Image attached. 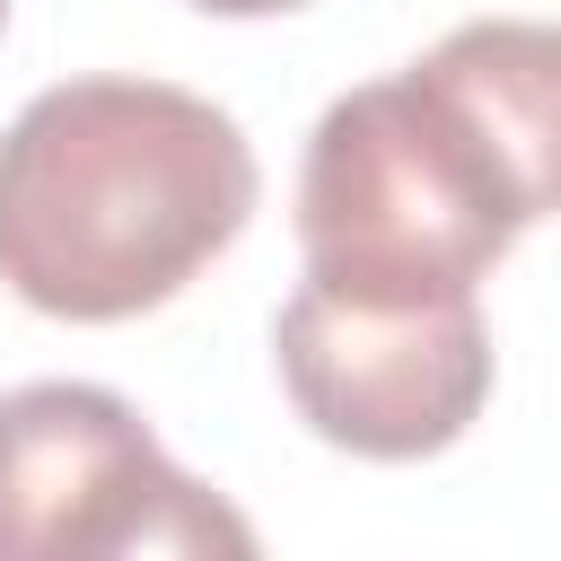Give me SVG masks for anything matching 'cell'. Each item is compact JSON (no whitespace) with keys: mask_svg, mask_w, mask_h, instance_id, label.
I'll use <instances>...</instances> for the list:
<instances>
[{"mask_svg":"<svg viewBox=\"0 0 561 561\" xmlns=\"http://www.w3.org/2000/svg\"><path fill=\"white\" fill-rule=\"evenodd\" d=\"M245 131L167 79H61L0 131V280L61 324L167 307L254 219Z\"/></svg>","mask_w":561,"mask_h":561,"instance_id":"1","label":"cell"},{"mask_svg":"<svg viewBox=\"0 0 561 561\" xmlns=\"http://www.w3.org/2000/svg\"><path fill=\"white\" fill-rule=\"evenodd\" d=\"M535 228L500 140L430 70L368 79L324 105L298 167V245L316 280L473 289Z\"/></svg>","mask_w":561,"mask_h":561,"instance_id":"2","label":"cell"},{"mask_svg":"<svg viewBox=\"0 0 561 561\" xmlns=\"http://www.w3.org/2000/svg\"><path fill=\"white\" fill-rule=\"evenodd\" d=\"M254 552V526L167 465L114 386L44 377L0 394V561Z\"/></svg>","mask_w":561,"mask_h":561,"instance_id":"3","label":"cell"},{"mask_svg":"<svg viewBox=\"0 0 561 561\" xmlns=\"http://www.w3.org/2000/svg\"><path fill=\"white\" fill-rule=\"evenodd\" d=\"M280 386L324 447L412 465L473 430L491 394V333L473 289H368L298 280L272 324Z\"/></svg>","mask_w":561,"mask_h":561,"instance_id":"4","label":"cell"},{"mask_svg":"<svg viewBox=\"0 0 561 561\" xmlns=\"http://www.w3.org/2000/svg\"><path fill=\"white\" fill-rule=\"evenodd\" d=\"M421 61L500 140L526 210L552 219L561 210V26H543V18H473L447 44H430Z\"/></svg>","mask_w":561,"mask_h":561,"instance_id":"5","label":"cell"},{"mask_svg":"<svg viewBox=\"0 0 561 561\" xmlns=\"http://www.w3.org/2000/svg\"><path fill=\"white\" fill-rule=\"evenodd\" d=\"M193 9H210V18H272V9H298V0H193Z\"/></svg>","mask_w":561,"mask_h":561,"instance_id":"6","label":"cell"},{"mask_svg":"<svg viewBox=\"0 0 561 561\" xmlns=\"http://www.w3.org/2000/svg\"><path fill=\"white\" fill-rule=\"evenodd\" d=\"M0 26H9V0H0Z\"/></svg>","mask_w":561,"mask_h":561,"instance_id":"7","label":"cell"}]
</instances>
